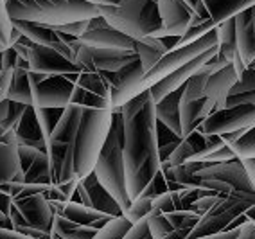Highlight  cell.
<instances>
[{
  "instance_id": "27",
  "label": "cell",
  "mask_w": 255,
  "mask_h": 239,
  "mask_svg": "<svg viewBox=\"0 0 255 239\" xmlns=\"http://www.w3.org/2000/svg\"><path fill=\"white\" fill-rule=\"evenodd\" d=\"M23 182L25 184H50V169L47 153H40V156L27 167V171H23Z\"/></svg>"
},
{
  "instance_id": "38",
  "label": "cell",
  "mask_w": 255,
  "mask_h": 239,
  "mask_svg": "<svg viewBox=\"0 0 255 239\" xmlns=\"http://www.w3.org/2000/svg\"><path fill=\"white\" fill-rule=\"evenodd\" d=\"M16 151H18V160H20L22 171H27V167L36 160L38 156H40V153H45V151H40V149H36V147H32V146H23V144L16 146Z\"/></svg>"
},
{
  "instance_id": "47",
  "label": "cell",
  "mask_w": 255,
  "mask_h": 239,
  "mask_svg": "<svg viewBox=\"0 0 255 239\" xmlns=\"http://www.w3.org/2000/svg\"><path fill=\"white\" fill-rule=\"evenodd\" d=\"M239 162H241L243 169L246 171V175L255 182V156H252V158H243V160H239Z\"/></svg>"
},
{
  "instance_id": "13",
  "label": "cell",
  "mask_w": 255,
  "mask_h": 239,
  "mask_svg": "<svg viewBox=\"0 0 255 239\" xmlns=\"http://www.w3.org/2000/svg\"><path fill=\"white\" fill-rule=\"evenodd\" d=\"M198 180H218V182H225L236 191H243V193H252L255 194V182L246 175V171L243 169L241 162L234 158L228 162H219V164H209L203 169L196 173Z\"/></svg>"
},
{
  "instance_id": "44",
  "label": "cell",
  "mask_w": 255,
  "mask_h": 239,
  "mask_svg": "<svg viewBox=\"0 0 255 239\" xmlns=\"http://www.w3.org/2000/svg\"><path fill=\"white\" fill-rule=\"evenodd\" d=\"M236 239H255V223L254 220H246L239 225Z\"/></svg>"
},
{
  "instance_id": "5",
  "label": "cell",
  "mask_w": 255,
  "mask_h": 239,
  "mask_svg": "<svg viewBox=\"0 0 255 239\" xmlns=\"http://www.w3.org/2000/svg\"><path fill=\"white\" fill-rule=\"evenodd\" d=\"M110 27L123 32L133 42L155 38L162 29L158 7L149 0H121L117 5H96Z\"/></svg>"
},
{
  "instance_id": "35",
  "label": "cell",
  "mask_w": 255,
  "mask_h": 239,
  "mask_svg": "<svg viewBox=\"0 0 255 239\" xmlns=\"http://www.w3.org/2000/svg\"><path fill=\"white\" fill-rule=\"evenodd\" d=\"M243 92H255V67L254 65L246 67L245 72L236 79V83L228 90V96H232V94H243Z\"/></svg>"
},
{
  "instance_id": "34",
  "label": "cell",
  "mask_w": 255,
  "mask_h": 239,
  "mask_svg": "<svg viewBox=\"0 0 255 239\" xmlns=\"http://www.w3.org/2000/svg\"><path fill=\"white\" fill-rule=\"evenodd\" d=\"M149 211H151V198L137 196V198H133L131 202H129L128 209L123 212V216L126 218L128 221L135 223V221L142 220V218H146Z\"/></svg>"
},
{
  "instance_id": "4",
  "label": "cell",
  "mask_w": 255,
  "mask_h": 239,
  "mask_svg": "<svg viewBox=\"0 0 255 239\" xmlns=\"http://www.w3.org/2000/svg\"><path fill=\"white\" fill-rule=\"evenodd\" d=\"M103 187L110 193V196L117 202L121 211H126L129 205V198L126 193V180H124V164H123V119L119 112L112 115L108 137L101 147L96 166L92 169Z\"/></svg>"
},
{
  "instance_id": "26",
  "label": "cell",
  "mask_w": 255,
  "mask_h": 239,
  "mask_svg": "<svg viewBox=\"0 0 255 239\" xmlns=\"http://www.w3.org/2000/svg\"><path fill=\"white\" fill-rule=\"evenodd\" d=\"M14 131H16V137H18V146L20 144H25L27 140H40V138H43L41 137L40 126H38V120L34 117L32 106L25 108L22 119H20L18 126L14 128Z\"/></svg>"
},
{
  "instance_id": "9",
  "label": "cell",
  "mask_w": 255,
  "mask_h": 239,
  "mask_svg": "<svg viewBox=\"0 0 255 239\" xmlns=\"http://www.w3.org/2000/svg\"><path fill=\"white\" fill-rule=\"evenodd\" d=\"M246 128H255V105L214 112L201 120L196 131L203 135H227Z\"/></svg>"
},
{
  "instance_id": "17",
  "label": "cell",
  "mask_w": 255,
  "mask_h": 239,
  "mask_svg": "<svg viewBox=\"0 0 255 239\" xmlns=\"http://www.w3.org/2000/svg\"><path fill=\"white\" fill-rule=\"evenodd\" d=\"M56 214H61L67 220L78 223V225H90L101 229L112 216L76 202V200H59V202H49Z\"/></svg>"
},
{
  "instance_id": "18",
  "label": "cell",
  "mask_w": 255,
  "mask_h": 239,
  "mask_svg": "<svg viewBox=\"0 0 255 239\" xmlns=\"http://www.w3.org/2000/svg\"><path fill=\"white\" fill-rule=\"evenodd\" d=\"M78 45L90 49H112V51H135V42L112 27L87 31L76 40Z\"/></svg>"
},
{
  "instance_id": "36",
  "label": "cell",
  "mask_w": 255,
  "mask_h": 239,
  "mask_svg": "<svg viewBox=\"0 0 255 239\" xmlns=\"http://www.w3.org/2000/svg\"><path fill=\"white\" fill-rule=\"evenodd\" d=\"M25 108H27V105H20V103H9V114H7V117H5V120L2 122V129H14L16 126H18L20 119H22L23 112H25Z\"/></svg>"
},
{
  "instance_id": "25",
  "label": "cell",
  "mask_w": 255,
  "mask_h": 239,
  "mask_svg": "<svg viewBox=\"0 0 255 239\" xmlns=\"http://www.w3.org/2000/svg\"><path fill=\"white\" fill-rule=\"evenodd\" d=\"M135 52H137L138 63H140L142 70H147L167 52V47L164 45V42L160 38H144L140 42H135Z\"/></svg>"
},
{
  "instance_id": "22",
  "label": "cell",
  "mask_w": 255,
  "mask_h": 239,
  "mask_svg": "<svg viewBox=\"0 0 255 239\" xmlns=\"http://www.w3.org/2000/svg\"><path fill=\"white\" fill-rule=\"evenodd\" d=\"M182 97V88L176 92L167 94L162 97L158 103H155V119L156 122H162L165 128H169L176 137L182 138V128H180V114H178V105Z\"/></svg>"
},
{
  "instance_id": "54",
  "label": "cell",
  "mask_w": 255,
  "mask_h": 239,
  "mask_svg": "<svg viewBox=\"0 0 255 239\" xmlns=\"http://www.w3.org/2000/svg\"><path fill=\"white\" fill-rule=\"evenodd\" d=\"M2 138H4V129H2V126H0V142H2Z\"/></svg>"
},
{
  "instance_id": "56",
  "label": "cell",
  "mask_w": 255,
  "mask_h": 239,
  "mask_svg": "<svg viewBox=\"0 0 255 239\" xmlns=\"http://www.w3.org/2000/svg\"><path fill=\"white\" fill-rule=\"evenodd\" d=\"M149 2H155V4H156V0H149Z\"/></svg>"
},
{
  "instance_id": "2",
  "label": "cell",
  "mask_w": 255,
  "mask_h": 239,
  "mask_svg": "<svg viewBox=\"0 0 255 239\" xmlns=\"http://www.w3.org/2000/svg\"><path fill=\"white\" fill-rule=\"evenodd\" d=\"M123 164L128 198L133 200L160 169L153 97L135 115L123 120Z\"/></svg>"
},
{
  "instance_id": "50",
  "label": "cell",
  "mask_w": 255,
  "mask_h": 239,
  "mask_svg": "<svg viewBox=\"0 0 255 239\" xmlns=\"http://www.w3.org/2000/svg\"><path fill=\"white\" fill-rule=\"evenodd\" d=\"M189 234V229H173L167 236H164L162 239H185Z\"/></svg>"
},
{
  "instance_id": "6",
  "label": "cell",
  "mask_w": 255,
  "mask_h": 239,
  "mask_svg": "<svg viewBox=\"0 0 255 239\" xmlns=\"http://www.w3.org/2000/svg\"><path fill=\"white\" fill-rule=\"evenodd\" d=\"M254 4L255 0H194L191 27L187 29L185 34L178 38L173 49H180L196 42L223 22L234 18L237 13L254 7Z\"/></svg>"
},
{
  "instance_id": "29",
  "label": "cell",
  "mask_w": 255,
  "mask_h": 239,
  "mask_svg": "<svg viewBox=\"0 0 255 239\" xmlns=\"http://www.w3.org/2000/svg\"><path fill=\"white\" fill-rule=\"evenodd\" d=\"M228 149L234 153L237 160H243V158H252L255 156V131L254 128L246 129L241 137H237L236 140L227 144Z\"/></svg>"
},
{
  "instance_id": "40",
  "label": "cell",
  "mask_w": 255,
  "mask_h": 239,
  "mask_svg": "<svg viewBox=\"0 0 255 239\" xmlns=\"http://www.w3.org/2000/svg\"><path fill=\"white\" fill-rule=\"evenodd\" d=\"M11 32H13V22H11L9 14H2L0 16V45L4 47V51L13 47Z\"/></svg>"
},
{
  "instance_id": "19",
  "label": "cell",
  "mask_w": 255,
  "mask_h": 239,
  "mask_svg": "<svg viewBox=\"0 0 255 239\" xmlns=\"http://www.w3.org/2000/svg\"><path fill=\"white\" fill-rule=\"evenodd\" d=\"M214 99L209 97H201L198 101H183L180 97V105H178V114H180V128H182V138L189 135L198 128L201 120L209 117L214 108Z\"/></svg>"
},
{
  "instance_id": "48",
  "label": "cell",
  "mask_w": 255,
  "mask_h": 239,
  "mask_svg": "<svg viewBox=\"0 0 255 239\" xmlns=\"http://www.w3.org/2000/svg\"><path fill=\"white\" fill-rule=\"evenodd\" d=\"M11 205H13V198L0 189V211L7 214V212H9V209H11Z\"/></svg>"
},
{
  "instance_id": "7",
  "label": "cell",
  "mask_w": 255,
  "mask_h": 239,
  "mask_svg": "<svg viewBox=\"0 0 255 239\" xmlns=\"http://www.w3.org/2000/svg\"><path fill=\"white\" fill-rule=\"evenodd\" d=\"M255 194L243 193V191H234L228 196H221L218 202L205 211L196 221V225L189 230L185 239L200 238V236L216 234V232H223L230 229V223L243 216L250 207H254Z\"/></svg>"
},
{
  "instance_id": "12",
  "label": "cell",
  "mask_w": 255,
  "mask_h": 239,
  "mask_svg": "<svg viewBox=\"0 0 255 239\" xmlns=\"http://www.w3.org/2000/svg\"><path fill=\"white\" fill-rule=\"evenodd\" d=\"M162 29L155 34V38L176 36L180 38L191 27L192 11L183 0H156Z\"/></svg>"
},
{
  "instance_id": "37",
  "label": "cell",
  "mask_w": 255,
  "mask_h": 239,
  "mask_svg": "<svg viewBox=\"0 0 255 239\" xmlns=\"http://www.w3.org/2000/svg\"><path fill=\"white\" fill-rule=\"evenodd\" d=\"M58 34H65V36H70L74 40H78L81 34L88 31V20H83V22H74L67 23V25H59V27H50Z\"/></svg>"
},
{
  "instance_id": "15",
  "label": "cell",
  "mask_w": 255,
  "mask_h": 239,
  "mask_svg": "<svg viewBox=\"0 0 255 239\" xmlns=\"http://www.w3.org/2000/svg\"><path fill=\"white\" fill-rule=\"evenodd\" d=\"M234 27L237 54L245 67H250L255 60V7L237 13L234 16Z\"/></svg>"
},
{
  "instance_id": "32",
  "label": "cell",
  "mask_w": 255,
  "mask_h": 239,
  "mask_svg": "<svg viewBox=\"0 0 255 239\" xmlns=\"http://www.w3.org/2000/svg\"><path fill=\"white\" fill-rule=\"evenodd\" d=\"M173 230L171 223L165 220L164 212H158L155 209H151L147 212V232L153 239H162L164 236H167Z\"/></svg>"
},
{
  "instance_id": "14",
  "label": "cell",
  "mask_w": 255,
  "mask_h": 239,
  "mask_svg": "<svg viewBox=\"0 0 255 239\" xmlns=\"http://www.w3.org/2000/svg\"><path fill=\"white\" fill-rule=\"evenodd\" d=\"M214 54H218V45L210 47L209 51H205L203 54H200L198 58L191 60L189 63L183 65V67L176 69L173 74H169L167 78L160 79L158 83H155L153 87L149 88V94H151V97H153V101L158 103L160 99H162V97H165L167 94L176 92L178 88H182L183 85H185L187 79L191 78L192 74H196L198 70H200L201 65L207 63V61H209Z\"/></svg>"
},
{
  "instance_id": "33",
  "label": "cell",
  "mask_w": 255,
  "mask_h": 239,
  "mask_svg": "<svg viewBox=\"0 0 255 239\" xmlns=\"http://www.w3.org/2000/svg\"><path fill=\"white\" fill-rule=\"evenodd\" d=\"M165 220L171 223L173 229H189L196 225V221L200 220V214L191 209H180V211H171V212H164Z\"/></svg>"
},
{
  "instance_id": "23",
  "label": "cell",
  "mask_w": 255,
  "mask_h": 239,
  "mask_svg": "<svg viewBox=\"0 0 255 239\" xmlns=\"http://www.w3.org/2000/svg\"><path fill=\"white\" fill-rule=\"evenodd\" d=\"M79 182H81L83 187L87 189L88 194H90V202H92V207L94 209L105 212V214H108V216H121V214H123V211L119 209L117 202H115L114 198L110 196L108 191L97 182L94 173L87 175L85 178L79 180Z\"/></svg>"
},
{
  "instance_id": "30",
  "label": "cell",
  "mask_w": 255,
  "mask_h": 239,
  "mask_svg": "<svg viewBox=\"0 0 255 239\" xmlns=\"http://www.w3.org/2000/svg\"><path fill=\"white\" fill-rule=\"evenodd\" d=\"M32 110H34V117H36L38 126L41 129V137L49 146V135L54 128L56 120L61 115V108H36V106H32Z\"/></svg>"
},
{
  "instance_id": "39",
  "label": "cell",
  "mask_w": 255,
  "mask_h": 239,
  "mask_svg": "<svg viewBox=\"0 0 255 239\" xmlns=\"http://www.w3.org/2000/svg\"><path fill=\"white\" fill-rule=\"evenodd\" d=\"M246 105H255V92H243V94L227 96L223 101V110L225 108H237V106H246Z\"/></svg>"
},
{
  "instance_id": "1",
  "label": "cell",
  "mask_w": 255,
  "mask_h": 239,
  "mask_svg": "<svg viewBox=\"0 0 255 239\" xmlns=\"http://www.w3.org/2000/svg\"><path fill=\"white\" fill-rule=\"evenodd\" d=\"M112 85L105 74L85 72L79 76V101L83 115L74 138V167L79 180L90 175L112 126Z\"/></svg>"
},
{
  "instance_id": "41",
  "label": "cell",
  "mask_w": 255,
  "mask_h": 239,
  "mask_svg": "<svg viewBox=\"0 0 255 239\" xmlns=\"http://www.w3.org/2000/svg\"><path fill=\"white\" fill-rule=\"evenodd\" d=\"M96 232H97L96 227L78 225V227H74L72 230H69L61 239H92L94 236H96Z\"/></svg>"
},
{
  "instance_id": "49",
  "label": "cell",
  "mask_w": 255,
  "mask_h": 239,
  "mask_svg": "<svg viewBox=\"0 0 255 239\" xmlns=\"http://www.w3.org/2000/svg\"><path fill=\"white\" fill-rule=\"evenodd\" d=\"M110 27L108 23H106V20L101 16V14H97L96 18L88 20V31H96V29H106Z\"/></svg>"
},
{
  "instance_id": "53",
  "label": "cell",
  "mask_w": 255,
  "mask_h": 239,
  "mask_svg": "<svg viewBox=\"0 0 255 239\" xmlns=\"http://www.w3.org/2000/svg\"><path fill=\"white\" fill-rule=\"evenodd\" d=\"M2 14H7V9H5V0H0V16Z\"/></svg>"
},
{
  "instance_id": "11",
  "label": "cell",
  "mask_w": 255,
  "mask_h": 239,
  "mask_svg": "<svg viewBox=\"0 0 255 239\" xmlns=\"http://www.w3.org/2000/svg\"><path fill=\"white\" fill-rule=\"evenodd\" d=\"M27 69L29 72L43 74V76H72L79 74L81 69L78 65L67 60L54 49L40 45H29L27 49Z\"/></svg>"
},
{
  "instance_id": "45",
  "label": "cell",
  "mask_w": 255,
  "mask_h": 239,
  "mask_svg": "<svg viewBox=\"0 0 255 239\" xmlns=\"http://www.w3.org/2000/svg\"><path fill=\"white\" fill-rule=\"evenodd\" d=\"M237 229L232 230H223V232H216V234H209V236H200V238H191V239H236L237 236Z\"/></svg>"
},
{
  "instance_id": "16",
  "label": "cell",
  "mask_w": 255,
  "mask_h": 239,
  "mask_svg": "<svg viewBox=\"0 0 255 239\" xmlns=\"http://www.w3.org/2000/svg\"><path fill=\"white\" fill-rule=\"evenodd\" d=\"M13 205L23 216V220L27 221V225L36 227V229L45 230V232L50 230L54 211H52L49 200L43 194H32V196L27 198L13 200Z\"/></svg>"
},
{
  "instance_id": "3",
  "label": "cell",
  "mask_w": 255,
  "mask_h": 239,
  "mask_svg": "<svg viewBox=\"0 0 255 239\" xmlns=\"http://www.w3.org/2000/svg\"><path fill=\"white\" fill-rule=\"evenodd\" d=\"M5 9L11 20H22L45 27L92 20L99 14L96 5L83 0H5Z\"/></svg>"
},
{
  "instance_id": "24",
  "label": "cell",
  "mask_w": 255,
  "mask_h": 239,
  "mask_svg": "<svg viewBox=\"0 0 255 239\" xmlns=\"http://www.w3.org/2000/svg\"><path fill=\"white\" fill-rule=\"evenodd\" d=\"M27 74V61L22 60V58H16L13 65V79H11V87L9 92H7L9 101L31 106V88H29Z\"/></svg>"
},
{
  "instance_id": "55",
  "label": "cell",
  "mask_w": 255,
  "mask_h": 239,
  "mask_svg": "<svg viewBox=\"0 0 255 239\" xmlns=\"http://www.w3.org/2000/svg\"><path fill=\"white\" fill-rule=\"evenodd\" d=\"M142 239H153V238H151V236L147 234V236H144V238H142Z\"/></svg>"
},
{
  "instance_id": "31",
  "label": "cell",
  "mask_w": 255,
  "mask_h": 239,
  "mask_svg": "<svg viewBox=\"0 0 255 239\" xmlns=\"http://www.w3.org/2000/svg\"><path fill=\"white\" fill-rule=\"evenodd\" d=\"M207 79L209 76L198 70L196 74H192L191 78L187 79L185 85L182 87V99L183 101H198L203 97V90H205Z\"/></svg>"
},
{
  "instance_id": "20",
  "label": "cell",
  "mask_w": 255,
  "mask_h": 239,
  "mask_svg": "<svg viewBox=\"0 0 255 239\" xmlns=\"http://www.w3.org/2000/svg\"><path fill=\"white\" fill-rule=\"evenodd\" d=\"M83 115V106L81 105H70L61 110L59 119L56 120L54 128L49 135V142L56 140V142L69 144L74 142L76 133H78V126Z\"/></svg>"
},
{
  "instance_id": "43",
  "label": "cell",
  "mask_w": 255,
  "mask_h": 239,
  "mask_svg": "<svg viewBox=\"0 0 255 239\" xmlns=\"http://www.w3.org/2000/svg\"><path fill=\"white\" fill-rule=\"evenodd\" d=\"M156 140H158V146H164V144L180 140V137H176V135L169 128H165L162 122H156Z\"/></svg>"
},
{
  "instance_id": "28",
  "label": "cell",
  "mask_w": 255,
  "mask_h": 239,
  "mask_svg": "<svg viewBox=\"0 0 255 239\" xmlns=\"http://www.w3.org/2000/svg\"><path fill=\"white\" fill-rule=\"evenodd\" d=\"M129 227H131V221H128L123 214L112 216L101 229H97L96 236L92 239H123V236L126 234V230Z\"/></svg>"
},
{
  "instance_id": "46",
  "label": "cell",
  "mask_w": 255,
  "mask_h": 239,
  "mask_svg": "<svg viewBox=\"0 0 255 239\" xmlns=\"http://www.w3.org/2000/svg\"><path fill=\"white\" fill-rule=\"evenodd\" d=\"M78 184H79V178L72 180L69 184H63V185H58L61 189V193H63L65 200H74L76 198V189H78Z\"/></svg>"
},
{
  "instance_id": "52",
  "label": "cell",
  "mask_w": 255,
  "mask_h": 239,
  "mask_svg": "<svg viewBox=\"0 0 255 239\" xmlns=\"http://www.w3.org/2000/svg\"><path fill=\"white\" fill-rule=\"evenodd\" d=\"M0 227H5V229H13V227H11L9 216H7L5 212H2V211H0Z\"/></svg>"
},
{
  "instance_id": "42",
  "label": "cell",
  "mask_w": 255,
  "mask_h": 239,
  "mask_svg": "<svg viewBox=\"0 0 255 239\" xmlns=\"http://www.w3.org/2000/svg\"><path fill=\"white\" fill-rule=\"evenodd\" d=\"M236 156H234V153L228 149V146H223L219 147L218 151H214L212 155H209L205 158V164H219V162H228V160H234Z\"/></svg>"
},
{
  "instance_id": "21",
  "label": "cell",
  "mask_w": 255,
  "mask_h": 239,
  "mask_svg": "<svg viewBox=\"0 0 255 239\" xmlns=\"http://www.w3.org/2000/svg\"><path fill=\"white\" fill-rule=\"evenodd\" d=\"M236 72L230 65H227L225 69H221L219 72L212 74L207 79L205 90H203V97H209V99H214V108H212V114L214 112L223 110V101L225 97L228 96V90L236 83Z\"/></svg>"
},
{
  "instance_id": "51",
  "label": "cell",
  "mask_w": 255,
  "mask_h": 239,
  "mask_svg": "<svg viewBox=\"0 0 255 239\" xmlns=\"http://www.w3.org/2000/svg\"><path fill=\"white\" fill-rule=\"evenodd\" d=\"M9 99H4V101H0V124L5 120L7 114H9Z\"/></svg>"
},
{
  "instance_id": "10",
  "label": "cell",
  "mask_w": 255,
  "mask_h": 239,
  "mask_svg": "<svg viewBox=\"0 0 255 239\" xmlns=\"http://www.w3.org/2000/svg\"><path fill=\"white\" fill-rule=\"evenodd\" d=\"M137 60L135 51H112V49H90L78 45L74 63L85 72L114 74Z\"/></svg>"
},
{
  "instance_id": "8",
  "label": "cell",
  "mask_w": 255,
  "mask_h": 239,
  "mask_svg": "<svg viewBox=\"0 0 255 239\" xmlns=\"http://www.w3.org/2000/svg\"><path fill=\"white\" fill-rule=\"evenodd\" d=\"M81 72L72 74V76H47L41 83L29 81L31 106H36V108H61L63 110L70 105H78Z\"/></svg>"
}]
</instances>
